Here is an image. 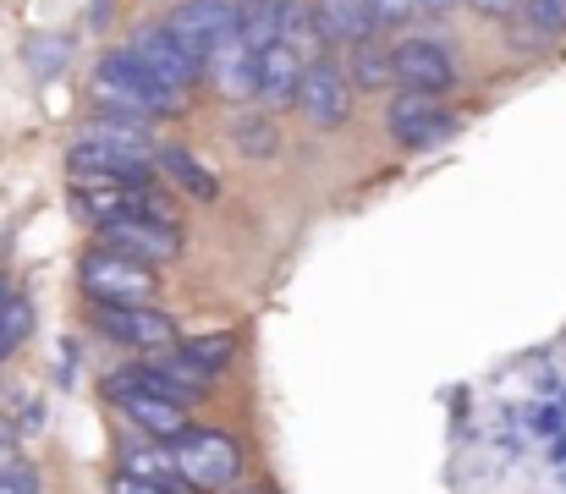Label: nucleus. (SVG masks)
<instances>
[{
	"mask_svg": "<svg viewBox=\"0 0 566 494\" xmlns=\"http://www.w3.org/2000/svg\"><path fill=\"white\" fill-rule=\"evenodd\" d=\"M253 72H259V50H248L237 33L214 44V55L203 61V77L214 83V94H226L231 105H253Z\"/></svg>",
	"mask_w": 566,
	"mask_h": 494,
	"instance_id": "obj_14",
	"label": "nucleus"
},
{
	"mask_svg": "<svg viewBox=\"0 0 566 494\" xmlns=\"http://www.w3.org/2000/svg\"><path fill=\"white\" fill-rule=\"evenodd\" d=\"M457 0H418V17H446Z\"/></svg>",
	"mask_w": 566,
	"mask_h": 494,
	"instance_id": "obj_30",
	"label": "nucleus"
},
{
	"mask_svg": "<svg viewBox=\"0 0 566 494\" xmlns=\"http://www.w3.org/2000/svg\"><path fill=\"white\" fill-rule=\"evenodd\" d=\"M72 209L77 220H88L94 231L133 214V181H116V176H72Z\"/></svg>",
	"mask_w": 566,
	"mask_h": 494,
	"instance_id": "obj_15",
	"label": "nucleus"
},
{
	"mask_svg": "<svg viewBox=\"0 0 566 494\" xmlns=\"http://www.w3.org/2000/svg\"><path fill=\"white\" fill-rule=\"evenodd\" d=\"M0 494H44L39 467H28V462H11V467H0Z\"/></svg>",
	"mask_w": 566,
	"mask_h": 494,
	"instance_id": "obj_26",
	"label": "nucleus"
},
{
	"mask_svg": "<svg viewBox=\"0 0 566 494\" xmlns=\"http://www.w3.org/2000/svg\"><path fill=\"white\" fill-rule=\"evenodd\" d=\"M116 473L182 490V479H177V462H171V445H160V440H144V434H138L133 445H122V467H116Z\"/></svg>",
	"mask_w": 566,
	"mask_h": 494,
	"instance_id": "obj_19",
	"label": "nucleus"
},
{
	"mask_svg": "<svg viewBox=\"0 0 566 494\" xmlns=\"http://www.w3.org/2000/svg\"><path fill=\"white\" fill-rule=\"evenodd\" d=\"M155 165L166 170L171 192H182L192 203H214V198H220V176L198 160L192 149H182V144H160V149H155Z\"/></svg>",
	"mask_w": 566,
	"mask_h": 494,
	"instance_id": "obj_16",
	"label": "nucleus"
},
{
	"mask_svg": "<svg viewBox=\"0 0 566 494\" xmlns=\"http://www.w3.org/2000/svg\"><path fill=\"white\" fill-rule=\"evenodd\" d=\"M231 149L242 160H275L281 155V133H275V116L259 111V105H242L231 116Z\"/></svg>",
	"mask_w": 566,
	"mask_h": 494,
	"instance_id": "obj_18",
	"label": "nucleus"
},
{
	"mask_svg": "<svg viewBox=\"0 0 566 494\" xmlns=\"http://www.w3.org/2000/svg\"><path fill=\"white\" fill-rule=\"evenodd\" d=\"M347 83L364 88V94H385L390 88V50L379 39H364V44H347Z\"/></svg>",
	"mask_w": 566,
	"mask_h": 494,
	"instance_id": "obj_21",
	"label": "nucleus"
},
{
	"mask_svg": "<svg viewBox=\"0 0 566 494\" xmlns=\"http://www.w3.org/2000/svg\"><path fill=\"white\" fill-rule=\"evenodd\" d=\"M105 401L122 412V423L133 429V434H144V440H160V445H171L182 429H188L192 418H188V407L182 401H171V396H160V390H149L133 368L127 374H111L105 385Z\"/></svg>",
	"mask_w": 566,
	"mask_h": 494,
	"instance_id": "obj_4",
	"label": "nucleus"
},
{
	"mask_svg": "<svg viewBox=\"0 0 566 494\" xmlns=\"http://www.w3.org/2000/svg\"><path fill=\"white\" fill-rule=\"evenodd\" d=\"M77 292L99 308H144L160 292V270H149V264H138V259L99 242L77 259Z\"/></svg>",
	"mask_w": 566,
	"mask_h": 494,
	"instance_id": "obj_3",
	"label": "nucleus"
},
{
	"mask_svg": "<svg viewBox=\"0 0 566 494\" xmlns=\"http://www.w3.org/2000/svg\"><path fill=\"white\" fill-rule=\"evenodd\" d=\"M364 6H369L375 28H385V33H401V28L418 22V0H364Z\"/></svg>",
	"mask_w": 566,
	"mask_h": 494,
	"instance_id": "obj_25",
	"label": "nucleus"
},
{
	"mask_svg": "<svg viewBox=\"0 0 566 494\" xmlns=\"http://www.w3.org/2000/svg\"><path fill=\"white\" fill-rule=\"evenodd\" d=\"M517 11L534 22V33L545 39H562L566 33V0H517Z\"/></svg>",
	"mask_w": 566,
	"mask_h": 494,
	"instance_id": "obj_24",
	"label": "nucleus"
},
{
	"mask_svg": "<svg viewBox=\"0 0 566 494\" xmlns=\"http://www.w3.org/2000/svg\"><path fill=\"white\" fill-rule=\"evenodd\" d=\"M308 11H314L325 44H364L379 33L364 0H308Z\"/></svg>",
	"mask_w": 566,
	"mask_h": 494,
	"instance_id": "obj_17",
	"label": "nucleus"
},
{
	"mask_svg": "<svg viewBox=\"0 0 566 494\" xmlns=\"http://www.w3.org/2000/svg\"><path fill=\"white\" fill-rule=\"evenodd\" d=\"M99 237H105V248H116V253L149 264V270H160V264H171L182 253V225L177 220H155V214H122V220L99 225Z\"/></svg>",
	"mask_w": 566,
	"mask_h": 494,
	"instance_id": "obj_9",
	"label": "nucleus"
},
{
	"mask_svg": "<svg viewBox=\"0 0 566 494\" xmlns=\"http://www.w3.org/2000/svg\"><path fill=\"white\" fill-rule=\"evenodd\" d=\"M88 325L99 329L105 340H116V346H127V351H144V357L182 340V335H177V319L160 314L155 303H144V308H99V303H88Z\"/></svg>",
	"mask_w": 566,
	"mask_h": 494,
	"instance_id": "obj_8",
	"label": "nucleus"
},
{
	"mask_svg": "<svg viewBox=\"0 0 566 494\" xmlns=\"http://www.w3.org/2000/svg\"><path fill=\"white\" fill-rule=\"evenodd\" d=\"M303 55L292 50V44H264L259 50V72H253V105L259 111H270V116H281V111H292L297 105V77H303Z\"/></svg>",
	"mask_w": 566,
	"mask_h": 494,
	"instance_id": "obj_12",
	"label": "nucleus"
},
{
	"mask_svg": "<svg viewBox=\"0 0 566 494\" xmlns=\"http://www.w3.org/2000/svg\"><path fill=\"white\" fill-rule=\"evenodd\" d=\"M0 467H11V434L0 429Z\"/></svg>",
	"mask_w": 566,
	"mask_h": 494,
	"instance_id": "obj_32",
	"label": "nucleus"
},
{
	"mask_svg": "<svg viewBox=\"0 0 566 494\" xmlns=\"http://www.w3.org/2000/svg\"><path fill=\"white\" fill-rule=\"evenodd\" d=\"M166 33L188 50L192 61H209L214 44L237 33V6H231V0H182V6L166 17Z\"/></svg>",
	"mask_w": 566,
	"mask_h": 494,
	"instance_id": "obj_11",
	"label": "nucleus"
},
{
	"mask_svg": "<svg viewBox=\"0 0 566 494\" xmlns=\"http://www.w3.org/2000/svg\"><path fill=\"white\" fill-rule=\"evenodd\" d=\"M177 351L188 357L198 374L220 379V374L231 368V357H237V335H231V329H220V335H188V340H177Z\"/></svg>",
	"mask_w": 566,
	"mask_h": 494,
	"instance_id": "obj_22",
	"label": "nucleus"
},
{
	"mask_svg": "<svg viewBox=\"0 0 566 494\" xmlns=\"http://www.w3.org/2000/svg\"><path fill=\"white\" fill-rule=\"evenodd\" d=\"M353 83H347V72L342 66H331V61H308L303 66V77H297V116L314 127V133H336V127H347L353 122Z\"/></svg>",
	"mask_w": 566,
	"mask_h": 494,
	"instance_id": "obj_7",
	"label": "nucleus"
},
{
	"mask_svg": "<svg viewBox=\"0 0 566 494\" xmlns=\"http://www.w3.org/2000/svg\"><path fill=\"white\" fill-rule=\"evenodd\" d=\"M226 494H275L270 484H237V490H226Z\"/></svg>",
	"mask_w": 566,
	"mask_h": 494,
	"instance_id": "obj_31",
	"label": "nucleus"
},
{
	"mask_svg": "<svg viewBox=\"0 0 566 494\" xmlns=\"http://www.w3.org/2000/svg\"><path fill=\"white\" fill-rule=\"evenodd\" d=\"M457 111L446 105V99H429V94H390V105H385V133H390V144L396 149H412V155H423V149H440L446 138H457Z\"/></svg>",
	"mask_w": 566,
	"mask_h": 494,
	"instance_id": "obj_6",
	"label": "nucleus"
},
{
	"mask_svg": "<svg viewBox=\"0 0 566 494\" xmlns=\"http://www.w3.org/2000/svg\"><path fill=\"white\" fill-rule=\"evenodd\" d=\"M111 494H188V490H171V484H149V479H127V473H116V479H111Z\"/></svg>",
	"mask_w": 566,
	"mask_h": 494,
	"instance_id": "obj_28",
	"label": "nucleus"
},
{
	"mask_svg": "<svg viewBox=\"0 0 566 494\" xmlns=\"http://www.w3.org/2000/svg\"><path fill=\"white\" fill-rule=\"evenodd\" d=\"M281 44H292L303 61H325V33H319V22H314V11H308V0L297 6V0H281V33H275Z\"/></svg>",
	"mask_w": 566,
	"mask_h": 494,
	"instance_id": "obj_20",
	"label": "nucleus"
},
{
	"mask_svg": "<svg viewBox=\"0 0 566 494\" xmlns=\"http://www.w3.org/2000/svg\"><path fill=\"white\" fill-rule=\"evenodd\" d=\"M61 55H66V39H33L28 44V66H39V72H61Z\"/></svg>",
	"mask_w": 566,
	"mask_h": 494,
	"instance_id": "obj_27",
	"label": "nucleus"
},
{
	"mask_svg": "<svg viewBox=\"0 0 566 494\" xmlns=\"http://www.w3.org/2000/svg\"><path fill=\"white\" fill-rule=\"evenodd\" d=\"M462 6H473L479 17H495V22H506V17H517V0H462Z\"/></svg>",
	"mask_w": 566,
	"mask_h": 494,
	"instance_id": "obj_29",
	"label": "nucleus"
},
{
	"mask_svg": "<svg viewBox=\"0 0 566 494\" xmlns=\"http://www.w3.org/2000/svg\"><path fill=\"white\" fill-rule=\"evenodd\" d=\"M88 105L99 116H122V122H149V116H177L188 111V99H177L133 50H105L88 72Z\"/></svg>",
	"mask_w": 566,
	"mask_h": 494,
	"instance_id": "obj_1",
	"label": "nucleus"
},
{
	"mask_svg": "<svg viewBox=\"0 0 566 494\" xmlns=\"http://www.w3.org/2000/svg\"><path fill=\"white\" fill-rule=\"evenodd\" d=\"M133 374H138L149 390H160V396H171V401H182V407H198V401L209 396V385H214L209 374H198V368H192L177 346L138 357V362H133Z\"/></svg>",
	"mask_w": 566,
	"mask_h": 494,
	"instance_id": "obj_13",
	"label": "nucleus"
},
{
	"mask_svg": "<svg viewBox=\"0 0 566 494\" xmlns=\"http://www.w3.org/2000/svg\"><path fill=\"white\" fill-rule=\"evenodd\" d=\"M390 88L446 99V94L457 88V55H451V44H440V39H429V33L396 39V44H390Z\"/></svg>",
	"mask_w": 566,
	"mask_h": 494,
	"instance_id": "obj_5",
	"label": "nucleus"
},
{
	"mask_svg": "<svg viewBox=\"0 0 566 494\" xmlns=\"http://www.w3.org/2000/svg\"><path fill=\"white\" fill-rule=\"evenodd\" d=\"M28 335H33V303H28L22 292H11V297L0 303V362H6Z\"/></svg>",
	"mask_w": 566,
	"mask_h": 494,
	"instance_id": "obj_23",
	"label": "nucleus"
},
{
	"mask_svg": "<svg viewBox=\"0 0 566 494\" xmlns=\"http://www.w3.org/2000/svg\"><path fill=\"white\" fill-rule=\"evenodd\" d=\"M127 50H133V55H138V61H144V66H149V72H155V77H160V83L177 94V99H192V94H198V83H203V61H192L188 50H182V44L166 33V22L138 28Z\"/></svg>",
	"mask_w": 566,
	"mask_h": 494,
	"instance_id": "obj_10",
	"label": "nucleus"
},
{
	"mask_svg": "<svg viewBox=\"0 0 566 494\" xmlns=\"http://www.w3.org/2000/svg\"><path fill=\"white\" fill-rule=\"evenodd\" d=\"M171 462H177V479L188 494H226L237 490L248 456H242V440L226 434V429H198L188 423L177 440H171Z\"/></svg>",
	"mask_w": 566,
	"mask_h": 494,
	"instance_id": "obj_2",
	"label": "nucleus"
}]
</instances>
